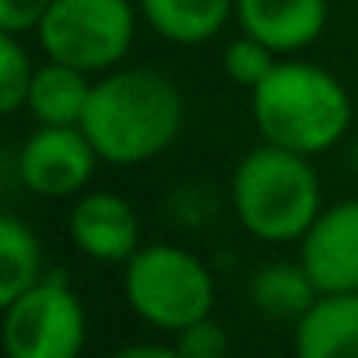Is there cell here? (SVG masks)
<instances>
[{"label":"cell","instance_id":"obj_6","mask_svg":"<svg viewBox=\"0 0 358 358\" xmlns=\"http://www.w3.org/2000/svg\"><path fill=\"white\" fill-rule=\"evenodd\" d=\"M88 337V320L67 274L53 271L15 302L4 306L8 358H78Z\"/></svg>","mask_w":358,"mask_h":358},{"label":"cell","instance_id":"obj_11","mask_svg":"<svg viewBox=\"0 0 358 358\" xmlns=\"http://www.w3.org/2000/svg\"><path fill=\"white\" fill-rule=\"evenodd\" d=\"M295 358H358V292L316 299L295 323Z\"/></svg>","mask_w":358,"mask_h":358},{"label":"cell","instance_id":"obj_2","mask_svg":"<svg viewBox=\"0 0 358 358\" xmlns=\"http://www.w3.org/2000/svg\"><path fill=\"white\" fill-rule=\"evenodd\" d=\"M250 95L260 137L306 158L330 151L351 127V99L344 85L306 60H278Z\"/></svg>","mask_w":358,"mask_h":358},{"label":"cell","instance_id":"obj_10","mask_svg":"<svg viewBox=\"0 0 358 358\" xmlns=\"http://www.w3.org/2000/svg\"><path fill=\"white\" fill-rule=\"evenodd\" d=\"M243 36L274 53H299L327 29V0H236Z\"/></svg>","mask_w":358,"mask_h":358},{"label":"cell","instance_id":"obj_9","mask_svg":"<svg viewBox=\"0 0 358 358\" xmlns=\"http://www.w3.org/2000/svg\"><path fill=\"white\" fill-rule=\"evenodd\" d=\"M71 243L99 264H127L141 250V222L130 201L109 190L81 194L67 218Z\"/></svg>","mask_w":358,"mask_h":358},{"label":"cell","instance_id":"obj_15","mask_svg":"<svg viewBox=\"0 0 358 358\" xmlns=\"http://www.w3.org/2000/svg\"><path fill=\"white\" fill-rule=\"evenodd\" d=\"M43 278V243L22 218L4 215L0 218V306L15 302Z\"/></svg>","mask_w":358,"mask_h":358},{"label":"cell","instance_id":"obj_4","mask_svg":"<svg viewBox=\"0 0 358 358\" xmlns=\"http://www.w3.org/2000/svg\"><path fill=\"white\" fill-rule=\"evenodd\" d=\"M127 306L158 330L179 334L183 327L211 316L215 278L204 260L183 246H141L123 271Z\"/></svg>","mask_w":358,"mask_h":358},{"label":"cell","instance_id":"obj_19","mask_svg":"<svg viewBox=\"0 0 358 358\" xmlns=\"http://www.w3.org/2000/svg\"><path fill=\"white\" fill-rule=\"evenodd\" d=\"M53 0H0V32L8 36H29L39 32Z\"/></svg>","mask_w":358,"mask_h":358},{"label":"cell","instance_id":"obj_20","mask_svg":"<svg viewBox=\"0 0 358 358\" xmlns=\"http://www.w3.org/2000/svg\"><path fill=\"white\" fill-rule=\"evenodd\" d=\"M113 358H183L176 348H165V344H130L123 351H116Z\"/></svg>","mask_w":358,"mask_h":358},{"label":"cell","instance_id":"obj_8","mask_svg":"<svg viewBox=\"0 0 358 358\" xmlns=\"http://www.w3.org/2000/svg\"><path fill=\"white\" fill-rule=\"evenodd\" d=\"M299 260L320 295L358 292V201H341L313 222L299 243Z\"/></svg>","mask_w":358,"mask_h":358},{"label":"cell","instance_id":"obj_13","mask_svg":"<svg viewBox=\"0 0 358 358\" xmlns=\"http://www.w3.org/2000/svg\"><path fill=\"white\" fill-rule=\"evenodd\" d=\"M141 15L162 39L201 46L225 29L236 15V0H141Z\"/></svg>","mask_w":358,"mask_h":358},{"label":"cell","instance_id":"obj_16","mask_svg":"<svg viewBox=\"0 0 358 358\" xmlns=\"http://www.w3.org/2000/svg\"><path fill=\"white\" fill-rule=\"evenodd\" d=\"M32 78H36V67H32L22 39L0 32V113L11 116L29 102Z\"/></svg>","mask_w":358,"mask_h":358},{"label":"cell","instance_id":"obj_14","mask_svg":"<svg viewBox=\"0 0 358 358\" xmlns=\"http://www.w3.org/2000/svg\"><path fill=\"white\" fill-rule=\"evenodd\" d=\"M250 299L253 306L271 316V320H302L316 299H320V288L313 285L309 271L299 264H288V260H278V264H267L253 274L250 281Z\"/></svg>","mask_w":358,"mask_h":358},{"label":"cell","instance_id":"obj_7","mask_svg":"<svg viewBox=\"0 0 358 358\" xmlns=\"http://www.w3.org/2000/svg\"><path fill=\"white\" fill-rule=\"evenodd\" d=\"M99 151L81 127H39L18 151V176L36 197H74L95 176Z\"/></svg>","mask_w":358,"mask_h":358},{"label":"cell","instance_id":"obj_1","mask_svg":"<svg viewBox=\"0 0 358 358\" xmlns=\"http://www.w3.org/2000/svg\"><path fill=\"white\" fill-rule=\"evenodd\" d=\"M187 123L179 85L155 67L109 71L92 85L81 130L102 162L141 165L176 144Z\"/></svg>","mask_w":358,"mask_h":358},{"label":"cell","instance_id":"obj_21","mask_svg":"<svg viewBox=\"0 0 358 358\" xmlns=\"http://www.w3.org/2000/svg\"><path fill=\"white\" fill-rule=\"evenodd\" d=\"M344 4H358V0H344Z\"/></svg>","mask_w":358,"mask_h":358},{"label":"cell","instance_id":"obj_5","mask_svg":"<svg viewBox=\"0 0 358 358\" xmlns=\"http://www.w3.org/2000/svg\"><path fill=\"white\" fill-rule=\"evenodd\" d=\"M137 15L130 0H53L36 39L57 64L109 74L134 46Z\"/></svg>","mask_w":358,"mask_h":358},{"label":"cell","instance_id":"obj_18","mask_svg":"<svg viewBox=\"0 0 358 358\" xmlns=\"http://www.w3.org/2000/svg\"><path fill=\"white\" fill-rule=\"evenodd\" d=\"M176 351L183 358H225L229 355V334L222 323H215L211 316L190 323L176 334Z\"/></svg>","mask_w":358,"mask_h":358},{"label":"cell","instance_id":"obj_17","mask_svg":"<svg viewBox=\"0 0 358 358\" xmlns=\"http://www.w3.org/2000/svg\"><path fill=\"white\" fill-rule=\"evenodd\" d=\"M222 64H225V74H229L236 85H243V88H250V92H253V88H257V85L274 71L278 53H274V50H267L264 43L250 39V36H239L236 43H229V46H225Z\"/></svg>","mask_w":358,"mask_h":358},{"label":"cell","instance_id":"obj_3","mask_svg":"<svg viewBox=\"0 0 358 358\" xmlns=\"http://www.w3.org/2000/svg\"><path fill=\"white\" fill-rule=\"evenodd\" d=\"M320 176L306 155L260 144L236 165L232 208L239 225L260 243H302L320 218Z\"/></svg>","mask_w":358,"mask_h":358},{"label":"cell","instance_id":"obj_12","mask_svg":"<svg viewBox=\"0 0 358 358\" xmlns=\"http://www.w3.org/2000/svg\"><path fill=\"white\" fill-rule=\"evenodd\" d=\"M92 74L71 67V64H43L36 67L32 88H29V113L39 127H81V116L92 99Z\"/></svg>","mask_w":358,"mask_h":358}]
</instances>
